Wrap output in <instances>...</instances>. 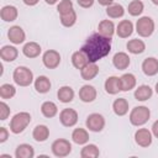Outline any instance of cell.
Instances as JSON below:
<instances>
[{"mask_svg": "<svg viewBox=\"0 0 158 158\" xmlns=\"http://www.w3.org/2000/svg\"><path fill=\"white\" fill-rule=\"evenodd\" d=\"M44 1H46L48 5H54V4H56L58 0H44Z\"/></svg>", "mask_w": 158, "mask_h": 158, "instance_id": "f6af8a7d", "label": "cell"}, {"mask_svg": "<svg viewBox=\"0 0 158 158\" xmlns=\"http://www.w3.org/2000/svg\"><path fill=\"white\" fill-rule=\"evenodd\" d=\"M154 31V21L149 16H142L136 22V32L141 37H149Z\"/></svg>", "mask_w": 158, "mask_h": 158, "instance_id": "5b68a950", "label": "cell"}, {"mask_svg": "<svg viewBox=\"0 0 158 158\" xmlns=\"http://www.w3.org/2000/svg\"><path fill=\"white\" fill-rule=\"evenodd\" d=\"M151 116V111L146 106H136L130 112V122L133 126H142L144 125Z\"/></svg>", "mask_w": 158, "mask_h": 158, "instance_id": "277c9868", "label": "cell"}, {"mask_svg": "<svg viewBox=\"0 0 158 158\" xmlns=\"http://www.w3.org/2000/svg\"><path fill=\"white\" fill-rule=\"evenodd\" d=\"M99 73V67L96 65V63H91L89 62L83 69H80V75L84 80H91L94 79Z\"/></svg>", "mask_w": 158, "mask_h": 158, "instance_id": "44dd1931", "label": "cell"}, {"mask_svg": "<svg viewBox=\"0 0 158 158\" xmlns=\"http://www.w3.org/2000/svg\"><path fill=\"white\" fill-rule=\"evenodd\" d=\"M130 62H131V60H130V57H128V54L125 53V52H117V53H115V56L112 57V64H114V67H115L116 69H118V70H123V69L128 68Z\"/></svg>", "mask_w": 158, "mask_h": 158, "instance_id": "4fadbf2b", "label": "cell"}, {"mask_svg": "<svg viewBox=\"0 0 158 158\" xmlns=\"http://www.w3.org/2000/svg\"><path fill=\"white\" fill-rule=\"evenodd\" d=\"M99 154H100L99 148L93 143H89V144L84 146L80 151V157L81 158H96V157H99Z\"/></svg>", "mask_w": 158, "mask_h": 158, "instance_id": "d6a6232c", "label": "cell"}, {"mask_svg": "<svg viewBox=\"0 0 158 158\" xmlns=\"http://www.w3.org/2000/svg\"><path fill=\"white\" fill-rule=\"evenodd\" d=\"M10 116V107L5 101L0 102V120H6Z\"/></svg>", "mask_w": 158, "mask_h": 158, "instance_id": "f35d334b", "label": "cell"}, {"mask_svg": "<svg viewBox=\"0 0 158 158\" xmlns=\"http://www.w3.org/2000/svg\"><path fill=\"white\" fill-rule=\"evenodd\" d=\"M59 121L65 127H73L78 122V112L74 109H63L59 114Z\"/></svg>", "mask_w": 158, "mask_h": 158, "instance_id": "9c48e42d", "label": "cell"}, {"mask_svg": "<svg viewBox=\"0 0 158 158\" xmlns=\"http://www.w3.org/2000/svg\"><path fill=\"white\" fill-rule=\"evenodd\" d=\"M22 1H23V4L27 5V6H35L40 0H22Z\"/></svg>", "mask_w": 158, "mask_h": 158, "instance_id": "ee69618b", "label": "cell"}, {"mask_svg": "<svg viewBox=\"0 0 158 158\" xmlns=\"http://www.w3.org/2000/svg\"><path fill=\"white\" fill-rule=\"evenodd\" d=\"M133 32V23L130 20H122L118 22L116 27V33L121 38H127L132 35Z\"/></svg>", "mask_w": 158, "mask_h": 158, "instance_id": "9a60e30c", "label": "cell"}, {"mask_svg": "<svg viewBox=\"0 0 158 158\" xmlns=\"http://www.w3.org/2000/svg\"><path fill=\"white\" fill-rule=\"evenodd\" d=\"M32 137L37 142H44L49 137V128L46 125H37L33 128Z\"/></svg>", "mask_w": 158, "mask_h": 158, "instance_id": "4316f807", "label": "cell"}, {"mask_svg": "<svg viewBox=\"0 0 158 158\" xmlns=\"http://www.w3.org/2000/svg\"><path fill=\"white\" fill-rule=\"evenodd\" d=\"M127 49L130 53L132 54H139V53H143L144 49H146V44L142 40H138V38H135V40H130L126 44Z\"/></svg>", "mask_w": 158, "mask_h": 158, "instance_id": "83f0119b", "label": "cell"}, {"mask_svg": "<svg viewBox=\"0 0 158 158\" xmlns=\"http://www.w3.org/2000/svg\"><path fill=\"white\" fill-rule=\"evenodd\" d=\"M75 22H77V12L74 10H72L64 15H60V23L64 27H72Z\"/></svg>", "mask_w": 158, "mask_h": 158, "instance_id": "d590c367", "label": "cell"}, {"mask_svg": "<svg viewBox=\"0 0 158 158\" xmlns=\"http://www.w3.org/2000/svg\"><path fill=\"white\" fill-rule=\"evenodd\" d=\"M112 109L117 116H123L128 112V101L125 98H118L114 101Z\"/></svg>", "mask_w": 158, "mask_h": 158, "instance_id": "f546056e", "label": "cell"}, {"mask_svg": "<svg viewBox=\"0 0 158 158\" xmlns=\"http://www.w3.org/2000/svg\"><path fill=\"white\" fill-rule=\"evenodd\" d=\"M86 56L89 62L96 63L101 58L106 57L111 51V38L101 36L100 33H93L85 41L80 48Z\"/></svg>", "mask_w": 158, "mask_h": 158, "instance_id": "6da1fadb", "label": "cell"}, {"mask_svg": "<svg viewBox=\"0 0 158 158\" xmlns=\"http://www.w3.org/2000/svg\"><path fill=\"white\" fill-rule=\"evenodd\" d=\"M7 37H9L11 43L20 44L26 40V33L20 26H12L7 31Z\"/></svg>", "mask_w": 158, "mask_h": 158, "instance_id": "8fae6325", "label": "cell"}, {"mask_svg": "<svg viewBox=\"0 0 158 158\" xmlns=\"http://www.w3.org/2000/svg\"><path fill=\"white\" fill-rule=\"evenodd\" d=\"M79 98L83 102H93L96 99V89L93 85H83L79 90Z\"/></svg>", "mask_w": 158, "mask_h": 158, "instance_id": "2e32d148", "label": "cell"}, {"mask_svg": "<svg viewBox=\"0 0 158 158\" xmlns=\"http://www.w3.org/2000/svg\"><path fill=\"white\" fill-rule=\"evenodd\" d=\"M153 95V90L149 85H139L136 90H135V99L138 101H146L148 99H151V96Z\"/></svg>", "mask_w": 158, "mask_h": 158, "instance_id": "484cf974", "label": "cell"}, {"mask_svg": "<svg viewBox=\"0 0 158 158\" xmlns=\"http://www.w3.org/2000/svg\"><path fill=\"white\" fill-rule=\"evenodd\" d=\"M152 2H153L154 5H158V0H152Z\"/></svg>", "mask_w": 158, "mask_h": 158, "instance_id": "7dc6e473", "label": "cell"}, {"mask_svg": "<svg viewBox=\"0 0 158 158\" xmlns=\"http://www.w3.org/2000/svg\"><path fill=\"white\" fill-rule=\"evenodd\" d=\"M154 89H156V93H157V94H158V83H157V84H156V88H154Z\"/></svg>", "mask_w": 158, "mask_h": 158, "instance_id": "bcb514c9", "label": "cell"}, {"mask_svg": "<svg viewBox=\"0 0 158 158\" xmlns=\"http://www.w3.org/2000/svg\"><path fill=\"white\" fill-rule=\"evenodd\" d=\"M135 141L141 147H148L152 143V132L148 128H138L135 132Z\"/></svg>", "mask_w": 158, "mask_h": 158, "instance_id": "30bf717a", "label": "cell"}, {"mask_svg": "<svg viewBox=\"0 0 158 158\" xmlns=\"http://www.w3.org/2000/svg\"><path fill=\"white\" fill-rule=\"evenodd\" d=\"M94 1H95V0H77L78 5H79V6H81V7H84V9L91 7V6H93V4H94Z\"/></svg>", "mask_w": 158, "mask_h": 158, "instance_id": "ab89813d", "label": "cell"}, {"mask_svg": "<svg viewBox=\"0 0 158 158\" xmlns=\"http://www.w3.org/2000/svg\"><path fill=\"white\" fill-rule=\"evenodd\" d=\"M17 15H19V11L15 6L12 5H5L2 6V9L0 10V17L1 20L6 21V22H12L17 19Z\"/></svg>", "mask_w": 158, "mask_h": 158, "instance_id": "ac0fdd59", "label": "cell"}, {"mask_svg": "<svg viewBox=\"0 0 158 158\" xmlns=\"http://www.w3.org/2000/svg\"><path fill=\"white\" fill-rule=\"evenodd\" d=\"M51 149H52V153L56 156V157H67L69 156V153L72 152V144L68 139H64V138H58L56 139L52 146H51Z\"/></svg>", "mask_w": 158, "mask_h": 158, "instance_id": "8992f818", "label": "cell"}, {"mask_svg": "<svg viewBox=\"0 0 158 158\" xmlns=\"http://www.w3.org/2000/svg\"><path fill=\"white\" fill-rule=\"evenodd\" d=\"M152 135H153L156 138H158V120L154 121L153 125H152Z\"/></svg>", "mask_w": 158, "mask_h": 158, "instance_id": "b9f144b4", "label": "cell"}, {"mask_svg": "<svg viewBox=\"0 0 158 158\" xmlns=\"http://www.w3.org/2000/svg\"><path fill=\"white\" fill-rule=\"evenodd\" d=\"M98 2L102 6H109V5L114 4V0H98Z\"/></svg>", "mask_w": 158, "mask_h": 158, "instance_id": "7bdbcfd3", "label": "cell"}, {"mask_svg": "<svg viewBox=\"0 0 158 158\" xmlns=\"http://www.w3.org/2000/svg\"><path fill=\"white\" fill-rule=\"evenodd\" d=\"M15 157L16 158H33L35 157V149L28 143H21L16 147Z\"/></svg>", "mask_w": 158, "mask_h": 158, "instance_id": "d6986e66", "label": "cell"}, {"mask_svg": "<svg viewBox=\"0 0 158 158\" xmlns=\"http://www.w3.org/2000/svg\"><path fill=\"white\" fill-rule=\"evenodd\" d=\"M42 62L44 64L46 68L48 69H54L59 65L60 63V54L54 51V49H48L43 53L42 56Z\"/></svg>", "mask_w": 158, "mask_h": 158, "instance_id": "ba28073f", "label": "cell"}, {"mask_svg": "<svg viewBox=\"0 0 158 158\" xmlns=\"http://www.w3.org/2000/svg\"><path fill=\"white\" fill-rule=\"evenodd\" d=\"M125 14V9L120 4H111L106 7V15L111 19H118L122 17Z\"/></svg>", "mask_w": 158, "mask_h": 158, "instance_id": "836d02e7", "label": "cell"}, {"mask_svg": "<svg viewBox=\"0 0 158 158\" xmlns=\"http://www.w3.org/2000/svg\"><path fill=\"white\" fill-rule=\"evenodd\" d=\"M41 46L37 42H27L23 47H22V53L27 57V58H36L40 56L41 53Z\"/></svg>", "mask_w": 158, "mask_h": 158, "instance_id": "7402d4cb", "label": "cell"}, {"mask_svg": "<svg viewBox=\"0 0 158 158\" xmlns=\"http://www.w3.org/2000/svg\"><path fill=\"white\" fill-rule=\"evenodd\" d=\"M31 122V115L26 111L17 112L10 121V131L15 135L21 133Z\"/></svg>", "mask_w": 158, "mask_h": 158, "instance_id": "7a4b0ae2", "label": "cell"}, {"mask_svg": "<svg viewBox=\"0 0 158 158\" xmlns=\"http://www.w3.org/2000/svg\"><path fill=\"white\" fill-rule=\"evenodd\" d=\"M9 138V131L5 127H0V142H5Z\"/></svg>", "mask_w": 158, "mask_h": 158, "instance_id": "60d3db41", "label": "cell"}, {"mask_svg": "<svg viewBox=\"0 0 158 158\" xmlns=\"http://www.w3.org/2000/svg\"><path fill=\"white\" fill-rule=\"evenodd\" d=\"M143 9H144V5L141 0H132L128 4L127 11L131 16H139L143 12Z\"/></svg>", "mask_w": 158, "mask_h": 158, "instance_id": "e575fe53", "label": "cell"}, {"mask_svg": "<svg viewBox=\"0 0 158 158\" xmlns=\"http://www.w3.org/2000/svg\"><path fill=\"white\" fill-rule=\"evenodd\" d=\"M72 139L77 144H85L89 141V133L84 128H75L72 133Z\"/></svg>", "mask_w": 158, "mask_h": 158, "instance_id": "4dcf8cb0", "label": "cell"}, {"mask_svg": "<svg viewBox=\"0 0 158 158\" xmlns=\"http://www.w3.org/2000/svg\"><path fill=\"white\" fill-rule=\"evenodd\" d=\"M57 96H58V99H59L60 102L68 104V102H70L74 99V90L70 86L64 85V86H62V88L58 89Z\"/></svg>", "mask_w": 158, "mask_h": 158, "instance_id": "f1b7e54d", "label": "cell"}, {"mask_svg": "<svg viewBox=\"0 0 158 158\" xmlns=\"http://www.w3.org/2000/svg\"><path fill=\"white\" fill-rule=\"evenodd\" d=\"M16 94V89L11 84H2L0 86V96L1 99H11Z\"/></svg>", "mask_w": 158, "mask_h": 158, "instance_id": "8d00e7d4", "label": "cell"}, {"mask_svg": "<svg viewBox=\"0 0 158 158\" xmlns=\"http://www.w3.org/2000/svg\"><path fill=\"white\" fill-rule=\"evenodd\" d=\"M142 70L146 75L153 77L158 73V59L154 57H148L142 63Z\"/></svg>", "mask_w": 158, "mask_h": 158, "instance_id": "7c38bea8", "label": "cell"}, {"mask_svg": "<svg viewBox=\"0 0 158 158\" xmlns=\"http://www.w3.org/2000/svg\"><path fill=\"white\" fill-rule=\"evenodd\" d=\"M41 112L44 117H54L58 112V107L57 105L53 102V101H44L42 105H41Z\"/></svg>", "mask_w": 158, "mask_h": 158, "instance_id": "1f68e13d", "label": "cell"}, {"mask_svg": "<svg viewBox=\"0 0 158 158\" xmlns=\"http://www.w3.org/2000/svg\"><path fill=\"white\" fill-rule=\"evenodd\" d=\"M85 125H86V128H89V131L100 132L105 127V118H104L102 115L94 112V114H90L86 117Z\"/></svg>", "mask_w": 158, "mask_h": 158, "instance_id": "52a82bcc", "label": "cell"}, {"mask_svg": "<svg viewBox=\"0 0 158 158\" xmlns=\"http://www.w3.org/2000/svg\"><path fill=\"white\" fill-rule=\"evenodd\" d=\"M104 86H105V90H106L107 94L115 95V94H117V93L121 91V80H120L118 77H115V75L109 77L105 80Z\"/></svg>", "mask_w": 158, "mask_h": 158, "instance_id": "5bb4252c", "label": "cell"}, {"mask_svg": "<svg viewBox=\"0 0 158 158\" xmlns=\"http://www.w3.org/2000/svg\"><path fill=\"white\" fill-rule=\"evenodd\" d=\"M19 56V51L14 46H4L0 49V57L5 62H14Z\"/></svg>", "mask_w": 158, "mask_h": 158, "instance_id": "603a6c76", "label": "cell"}, {"mask_svg": "<svg viewBox=\"0 0 158 158\" xmlns=\"http://www.w3.org/2000/svg\"><path fill=\"white\" fill-rule=\"evenodd\" d=\"M14 81L20 86H28L33 81V73L27 67H17L12 73Z\"/></svg>", "mask_w": 158, "mask_h": 158, "instance_id": "3957f363", "label": "cell"}, {"mask_svg": "<svg viewBox=\"0 0 158 158\" xmlns=\"http://www.w3.org/2000/svg\"><path fill=\"white\" fill-rule=\"evenodd\" d=\"M35 89L40 94H46L51 89V80L46 75H40L35 79Z\"/></svg>", "mask_w": 158, "mask_h": 158, "instance_id": "cb8c5ba5", "label": "cell"}, {"mask_svg": "<svg viewBox=\"0 0 158 158\" xmlns=\"http://www.w3.org/2000/svg\"><path fill=\"white\" fill-rule=\"evenodd\" d=\"M98 33H100L101 36H105V37H109L111 38L115 33V25L111 20H102L99 22V26H98Z\"/></svg>", "mask_w": 158, "mask_h": 158, "instance_id": "e0dca14e", "label": "cell"}, {"mask_svg": "<svg viewBox=\"0 0 158 158\" xmlns=\"http://www.w3.org/2000/svg\"><path fill=\"white\" fill-rule=\"evenodd\" d=\"M72 10H73V2L70 0H62L57 6V11L59 15H64Z\"/></svg>", "mask_w": 158, "mask_h": 158, "instance_id": "74e56055", "label": "cell"}, {"mask_svg": "<svg viewBox=\"0 0 158 158\" xmlns=\"http://www.w3.org/2000/svg\"><path fill=\"white\" fill-rule=\"evenodd\" d=\"M88 63H89L88 56H86L81 49L75 51V52L72 54V64H73L77 69H83Z\"/></svg>", "mask_w": 158, "mask_h": 158, "instance_id": "ffe728a7", "label": "cell"}, {"mask_svg": "<svg viewBox=\"0 0 158 158\" xmlns=\"http://www.w3.org/2000/svg\"><path fill=\"white\" fill-rule=\"evenodd\" d=\"M121 80V91H130L136 86V77L132 73H125L120 77Z\"/></svg>", "mask_w": 158, "mask_h": 158, "instance_id": "d4e9b609", "label": "cell"}]
</instances>
